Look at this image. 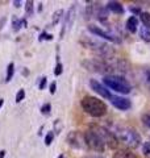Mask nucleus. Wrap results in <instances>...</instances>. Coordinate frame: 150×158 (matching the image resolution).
I'll return each instance as SVG.
<instances>
[{
	"mask_svg": "<svg viewBox=\"0 0 150 158\" xmlns=\"http://www.w3.org/2000/svg\"><path fill=\"white\" fill-rule=\"evenodd\" d=\"M112 133L116 136L119 142H123L124 145H127L131 149H136L142 142V138L140 136V133L136 129L129 128V127H116L112 131Z\"/></svg>",
	"mask_w": 150,
	"mask_h": 158,
	"instance_id": "f257e3e1",
	"label": "nucleus"
},
{
	"mask_svg": "<svg viewBox=\"0 0 150 158\" xmlns=\"http://www.w3.org/2000/svg\"><path fill=\"white\" fill-rule=\"evenodd\" d=\"M81 45H83L86 49L92 50L99 58L108 59V58H112L115 56V49L111 45H109V44L103 42V41H99V40L82 36V38H81Z\"/></svg>",
	"mask_w": 150,
	"mask_h": 158,
	"instance_id": "f03ea898",
	"label": "nucleus"
},
{
	"mask_svg": "<svg viewBox=\"0 0 150 158\" xmlns=\"http://www.w3.org/2000/svg\"><path fill=\"white\" fill-rule=\"evenodd\" d=\"M81 106L83 108V111L87 113V115L92 116V117H103L107 113L108 108L107 104L103 100H100L99 98L95 96H84L81 102Z\"/></svg>",
	"mask_w": 150,
	"mask_h": 158,
	"instance_id": "7ed1b4c3",
	"label": "nucleus"
},
{
	"mask_svg": "<svg viewBox=\"0 0 150 158\" xmlns=\"http://www.w3.org/2000/svg\"><path fill=\"white\" fill-rule=\"evenodd\" d=\"M103 83L109 91L113 90L120 94H129L132 91V86L127 79L121 75L113 74V75H106L103 78Z\"/></svg>",
	"mask_w": 150,
	"mask_h": 158,
	"instance_id": "20e7f679",
	"label": "nucleus"
},
{
	"mask_svg": "<svg viewBox=\"0 0 150 158\" xmlns=\"http://www.w3.org/2000/svg\"><path fill=\"white\" fill-rule=\"evenodd\" d=\"M82 65L87 69V70H91L95 73H100L103 74L104 77L106 75H113V70L111 65H109L108 59H104V58H92V59H87V61H83Z\"/></svg>",
	"mask_w": 150,
	"mask_h": 158,
	"instance_id": "39448f33",
	"label": "nucleus"
},
{
	"mask_svg": "<svg viewBox=\"0 0 150 158\" xmlns=\"http://www.w3.org/2000/svg\"><path fill=\"white\" fill-rule=\"evenodd\" d=\"M90 131H92V132L96 133V135L102 138V141L106 144V146L111 148V149H116V148L119 146V144H120L119 140L116 138V136L112 133V131L108 129V128H106V127L92 124L91 129H90Z\"/></svg>",
	"mask_w": 150,
	"mask_h": 158,
	"instance_id": "423d86ee",
	"label": "nucleus"
},
{
	"mask_svg": "<svg viewBox=\"0 0 150 158\" xmlns=\"http://www.w3.org/2000/svg\"><path fill=\"white\" fill-rule=\"evenodd\" d=\"M84 140H86V144H87V148L91 149L94 152H98V153H103L106 150V144L102 141L96 133L92 132V131H87L84 133Z\"/></svg>",
	"mask_w": 150,
	"mask_h": 158,
	"instance_id": "0eeeda50",
	"label": "nucleus"
},
{
	"mask_svg": "<svg viewBox=\"0 0 150 158\" xmlns=\"http://www.w3.org/2000/svg\"><path fill=\"white\" fill-rule=\"evenodd\" d=\"M66 141L67 144L74 148V149H88L87 148V144H86V140H84V133L79 132V131H73L70 132L67 137H66Z\"/></svg>",
	"mask_w": 150,
	"mask_h": 158,
	"instance_id": "6e6552de",
	"label": "nucleus"
},
{
	"mask_svg": "<svg viewBox=\"0 0 150 158\" xmlns=\"http://www.w3.org/2000/svg\"><path fill=\"white\" fill-rule=\"evenodd\" d=\"M88 32L95 34V36L100 37V38L107 40V41H109V42H113V44H120V42H121V40H120L117 36H115V34L109 33L107 31H104V29H102L100 27L92 25V24H91V25H88Z\"/></svg>",
	"mask_w": 150,
	"mask_h": 158,
	"instance_id": "1a4fd4ad",
	"label": "nucleus"
},
{
	"mask_svg": "<svg viewBox=\"0 0 150 158\" xmlns=\"http://www.w3.org/2000/svg\"><path fill=\"white\" fill-rule=\"evenodd\" d=\"M90 86H91V88H92L95 92L99 94V95L102 96V98H104V99H108V100H109L111 96L113 95V94L109 91L106 86L102 85L100 82H98L96 79H90Z\"/></svg>",
	"mask_w": 150,
	"mask_h": 158,
	"instance_id": "9d476101",
	"label": "nucleus"
},
{
	"mask_svg": "<svg viewBox=\"0 0 150 158\" xmlns=\"http://www.w3.org/2000/svg\"><path fill=\"white\" fill-rule=\"evenodd\" d=\"M109 102L112 103L113 107H116L117 110L120 111H127L132 107V103L128 98H123V96H119V95H112Z\"/></svg>",
	"mask_w": 150,
	"mask_h": 158,
	"instance_id": "9b49d317",
	"label": "nucleus"
},
{
	"mask_svg": "<svg viewBox=\"0 0 150 158\" xmlns=\"http://www.w3.org/2000/svg\"><path fill=\"white\" fill-rule=\"evenodd\" d=\"M75 9H77V7H75V4H74V6L70 7V9H69L67 13H66V16H65L63 28H62V33H61V38L65 36V33H66L67 31H70V29H71V25H73V23H74V20H75Z\"/></svg>",
	"mask_w": 150,
	"mask_h": 158,
	"instance_id": "f8f14e48",
	"label": "nucleus"
},
{
	"mask_svg": "<svg viewBox=\"0 0 150 158\" xmlns=\"http://www.w3.org/2000/svg\"><path fill=\"white\" fill-rule=\"evenodd\" d=\"M106 8H107L108 12H113V13H116V15H123L124 13L123 4L119 3V2H108Z\"/></svg>",
	"mask_w": 150,
	"mask_h": 158,
	"instance_id": "ddd939ff",
	"label": "nucleus"
},
{
	"mask_svg": "<svg viewBox=\"0 0 150 158\" xmlns=\"http://www.w3.org/2000/svg\"><path fill=\"white\" fill-rule=\"evenodd\" d=\"M113 158H138L136 153L129 149H119L113 153Z\"/></svg>",
	"mask_w": 150,
	"mask_h": 158,
	"instance_id": "4468645a",
	"label": "nucleus"
},
{
	"mask_svg": "<svg viewBox=\"0 0 150 158\" xmlns=\"http://www.w3.org/2000/svg\"><path fill=\"white\" fill-rule=\"evenodd\" d=\"M127 29L131 33H136L138 29V19L136 16H131L127 20Z\"/></svg>",
	"mask_w": 150,
	"mask_h": 158,
	"instance_id": "2eb2a0df",
	"label": "nucleus"
},
{
	"mask_svg": "<svg viewBox=\"0 0 150 158\" xmlns=\"http://www.w3.org/2000/svg\"><path fill=\"white\" fill-rule=\"evenodd\" d=\"M140 20L144 24V27L150 29V13L149 12H141L140 13Z\"/></svg>",
	"mask_w": 150,
	"mask_h": 158,
	"instance_id": "dca6fc26",
	"label": "nucleus"
},
{
	"mask_svg": "<svg viewBox=\"0 0 150 158\" xmlns=\"http://www.w3.org/2000/svg\"><path fill=\"white\" fill-rule=\"evenodd\" d=\"M140 36L145 42H150V29L146 27H141L140 29Z\"/></svg>",
	"mask_w": 150,
	"mask_h": 158,
	"instance_id": "f3484780",
	"label": "nucleus"
},
{
	"mask_svg": "<svg viewBox=\"0 0 150 158\" xmlns=\"http://www.w3.org/2000/svg\"><path fill=\"white\" fill-rule=\"evenodd\" d=\"M33 13H34V3L32 0H28L25 3V15L27 16H33Z\"/></svg>",
	"mask_w": 150,
	"mask_h": 158,
	"instance_id": "a211bd4d",
	"label": "nucleus"
},
{
	"mask_svg": "<svg viewBox=\"0 0 150 158\" xmlns=\"http://www.w3.org/2000/svg\"><path fill=\"white\" fill-rule=\"evenodd\" d=\"M15 74V65L13 63H9L7 66V75H6V82H11Z\"/></svg>",
	"mask_w": 150,
	"mask_h": 158,
	"instance_id": "6ab92c4d",
	"label": "nucleus"
},
{
	"mask_svg": "<svg viewBox=\"0 0 150 158\" xmlns=\"http://www.w3.org/2000/svg\"><path fill=\"white\" fill-rule=\"evenodd\" d=\"M20 28H23V25H21V19L13 17V20H12V29H13L15 32H19Z\"/></svg>",
	"mask_w": 150,
	"mask_h": 158,
	"instance_id": "aec40b11",
	"label": "nucleus"
},
{
	"mask_svg": "<svg viewBox=\"0 0 150 158\" xmlns=\"http://www.w3.org/2000/svg\"><path fill=\"white\" fill-rule=\"evenodd\" d=\"M62 15H63L62 9H58V11L54 12V15H53V25H57L58 21L62 19Z\"/></svg>",
	"mask_w": 150,
	"mask_h": 158,
	"instance_id": "412c9836",
	"label": "nucleus"
},
{
	"mask_svg": "<svg viewBox=\"0 0 150 158\" xmlns=\"http://www.w3.org/2000/svg\"><path fill=\"white\" fill-rule=\"evenodd\" d=\"M53 140H54V133H53V131H50V132L46 133V136H45V145L50 146L52 145V142H53Z\"/></svg>",
	"mask_w": 150,
	"mask_h": 158,
	"instance_id": "4be33fe9",
	"label": "nucleus"
},
{
	"mask_svg": "<svg viewBox=\"0 0 150 158\" xmlns=\"http://www.w3.org/2000/svg\"><path fill=\"white\" fill-rule=\"evenodd\" d=\"M50 111H52V104L50 103H45V104L41 107V113L42 115H50Z\"/></svg>",
	"mask_w": 150,
	"mask_h": 158,
	"instance_id": "5701e85b",
	"label": "nucleus"
},
{
	"mask_svg": "<svg viewBox=\"0 0 150 158\" xmlns=\"http://www.w3.org/2000/svg\"><path fill=\"white\" fill-rule=\"evenodd\" d=\"M24 99H25V91H24L23 88H21V90H19V92L16 94V98H15V102H16V103H21V102L24 100Z\"/></svg>",
	"mask_w": 150,
	"mask_h": 158,
	"instance_id": "b1692460",
	"label": "nucleus"
},
{
	"mask_svg": "<svg viewBox=\"0 0 150 158\" xmlns=\"http://www.w3.org/2000/svg\"><path fill=\"white\" fill-rule=\"evenodd\" d=\"M62 128H63V125H62V123H61V120H56L54 121V133H57V135H59L61 133V131H62Z\"/></svg>",
	"mask_w": 150,
	"mask_h": 158,
	"instance_id": "393cba45",
	"label": "nucleus"
},
{
	"mask_svg": "<svg viewBox=\"0 0 150 158\" xmlns=\"http://www.w3.org/2000/svg\"><path fill=\"white\" fill-rule=\"evenodd\" d=\"M62 73H63V65L61 62H57V66H56V69H54V75L59 77Z\"/></svg>",
	"mask_w": 150,
	"mask_h": 158,
	"instance_id": "a878e982",
	"label": "nucleus"
},
{
	"mask_svg": "<svg viewBox=\"0 0 150 158\" xmlns=\"http://www.w3.org/2000/svg\"><path fill=\"white\" fill-rule=\"evenodd\" d=\"M141 121L144 123V125L150 128V113H144V115L141 116Z\"/></svg>",
	"mask_w": 150,
	"mask_h": 158,
	"instance_id": "bb28decb",
	"label": "nucleus"
},
{
	"mask_svg": "<svg viewBox=\"0 0 150 158\" xmlns=\"http://www.w3.org/2000/svg\"><path fill=\"white\" fill-rule=\"evenodd\" d=\"M142 152H144V154L149 157L150 156V142L146 141V142H144V145H142Z\"/></svg>",
	"mask_w": 150,
	"mask_h": 158,
	"instance_id": "cd10ccee",
	"label": "nucleus"
},
{
	"mask_svg": "<svg viewBox=\"0 0 150 158\" xmlns=\"http://www.w3.org/2000/svg\"><path fill=\"white\" fill-rule=\"evenodd\" d=\"M40 41H45V40H48V41H52L53 40V36L52 34H49V33H46V32H44V33H41L40 34Z\"/></svg>",
	"mask_w": 150,
	"mask_h": 158,
	"instance_id": "c85d7f7f",
	"label": "nucleus"
},
{
	"mask_svg": "<svg viewBox=\"0 0 150 158\" xmlns=\"http://www.w3.org/2000/svg\"><path fill=\"white\" fill-rule=\"evenodd\" d=\"M46 83H48V78L46 77H42L41 78V82H40V85H38L40 90H45V88H46Z\"/></svg>",
	"mask_w": 150,
	"mask_h": 158,
	"instance_id": "c756f323",
	"label": "nucleus"
},
{
	"mask_svg": "<svg viewBox=\"0 0 150 158\" xmlns=\"http://www.w3.org/2000/svg\"><path fill=\"white\" fill-rule=\"evenodd\" d=\"M49 91H50V94H52V95H54V94H56V91H57V83H56V82H52V83H50Z\"/></svg>",
	"mask_w": 150,
	"mask_h": 158,
	"instance_id": "7c9ffc66",
	"label": "nucleus"
},
{
	"mask_svg": "<svg viewBox=\"0 0 150 158\" xmlns=\"http://www.w3.org/2000/svg\"><path fill=\"white\" fill-rule=\"evenodd\" d=\"M129 11H131V12H133L134 15H140V13L142 12V11H141V9H140L138 7H133V6H131V7H129Z\"/></svg>",
	"mask_w": 150,
	"mask_h": 158,
	"instance_id": "2f4dec72",
	"label": "nucleus"
},
{
	"mask_svg": "<svg viewBox=\"0 0 150 158\" xmlns=\"http://www.w3.org/2000/svg\"><path fill=\"white\" fill-rule=\"evenodd\" d=\"M145 77H146V81L150 82V69H146V70H145Z\"/></svg>",
	"mask_w": 150,
	"mask_h": 158,
	"instance_id": "473e14b6",
	"label": "nucleus"
},
{
	"mask_svg": "<svg viewBox=\"0 0 150 158\" xmlns=\"http://www.w3.org/2000/svg\"><path fill=\"white\" fill-rule=\"evenodd\" d=\"M13 6L16 7V8H20V7H21V2H20V0H15V2H13Z\"/></svg>",
	"mask_w": 150,
	"mask_h": 158,
	"instance_id": "72a5a7b5",
	"label": "nucleus"
},
{
	"mask_svg": "<svg viewBox=\"0 0 150 158\" xmlns=\"http://www.w3.org/2000/svg\"><path fill=\"white\" fill-rule=\"evenodd\" d=\"M21 25H23V28L28 27V23H27V20H25V19H21Z\"/></svg>",
	"mask_w": 150,
	"mask_h": 158,
	"instance_id": "f704fd0d",
	"label": "nucleus"
},
{
	"mask_svg": "<svg viewBox=\"0 0 150 158\" xmlns=\"http://www.w3.org/2000/svg\"><path fill=\"white\" fill-rule=\"evenodd\" d=\"M6 150H0V158H4V157H6Z\"/></svg>",
	"mask_w": 150,
	"mask_h": 158,
	"instance_id": "c9c22d12",
	"label": "nucleus"
},
{
	"mask_svg": "<svg viewBox=\"0 0 150 158\" xmlns=\"http://www.w3.org/2000/svg\"><path fill=\"white\" fill-rule=\"evenodd\" d=\"M90 158H106V157H103V156H92V157H90Z\"/></svg>",
	"mask_w": 150,
	"mask_h": 158,
	"instance_id": "e433bc0d",
	"label": "nucleus"
},
{
	"mask_svg": "<svg viewBox=\"0 0 150 158\" xmlns=\"http://www.w3.org/2000/svg\"><path fill=\"white\" fill-rule=\"evenodd\" d=\"M3 103H4V100H3V99H0V108L3 107Z\"/></svg>",
	"mask_w": 150,
	"mask_h": 158,
	"instance_id": "4c0bfd02",
	"label": "nucleus"
},
{
	"mask_svg": "<svg viewBox=\"0 0 150 158\" xmlns=\"http://www.w3.org/2000/svg\"><path fill=\"white\" fill-rule=\"evenodd\" d=\"M58 158H65V156H63V154H61V156H58Z\"/></svg>",
	"mask_w": 150,
	"mask_h": 158,
	"instance_id": "58836bf2",
	"label": "nucleus"
}]
</instances>
